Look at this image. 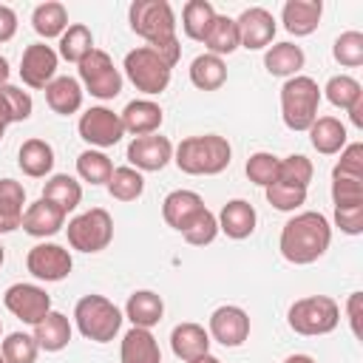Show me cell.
Instances as JSON below:
<instances>
[{
	"mask_svg": "<svg viewBox=\"0 0 363 363\" xmlns=\"http://www.w3.org/2000/svg\"><path fill=\"white\" fill-rule=\"evenodd\" d=\"M130 31L139 34L170 68L182 57V45L176 37V14L167 0H136L128 9Z\"/></svg>",
	"mask_w": 363,
	"mask_h": 363,
	"instance_id": "obj_1",
	"label": "cell"
},
{
	"mask_svg": "<svg viewBox=\"0 0 363 363\" xmlns=\"http://www.w3.org/2000/svg\"><path fill=\"white\" fill-rule=\"evenodd\" d=\"M329 244H332V224L318 210L295 213L281 227V238H278V250H281L284 261H289L295 267L315 264L329 250Z\"/></svg>",
	"mask_w": 363,
	"mask_h": 363,
	"instance_id": "obj_2",
	"label": "cell"
},
{
	"mask_svg": "<svg viewBox=\"0 0 363 363\" xmlns=\"http://www.w3.org/2000/svg\"><path fill=\"white\" fill-rule=\"evenodd\" d=\"M173 162L187 176H218L233 162V147L218 133L187 136L173 147Z\"/></svg>",
	"mask_w": 363,
	"mask_h": 363,
	"instance_id": "obj_3",
	"label": "cell"
},
{
	"mask_svg": "<svg viewBox=\"0 0 363 363\" xmlns=\"http://www.w3.org/2000/svg\"><path fill=\"white\" fill-rule=\"evenodd\" d=\"M122 320H125V315L119 312V306L96 292L82 295L74 306V323H77L79 335L94 343H111L119 335Z\"/></svg>",
	"mask_w": 363,
	"mask_h": 363,
	"instance_id": "obj_4",
	"label": "cell"
},
{
	"mask_svg": "<svg viewBox=\"0 0 363 363\" xmlns=\"http://www.w3.org/2000/svg\"><path fill=\"white\" fill-rule=\"evenodd\" d=\"M320 108V88L312 77L298 74L281 85V119L289 130H309L318 119Z\"/></svg>",
	"mask_w": 363,
	"mask_h": 363,
	"instance_id": "obj_5",
	"label": "cell"
},
{
	"mask_svg": "<svg viewBox=\"0 0 363 363\" xmlns=\"http://www.w3.org/2000/svg\"><path fill=\"white\" fill-rule=\"evenodd\" d=\"M286 323L295 335L320 337V335H329V332L337 329L340 306L329 295H306V298H298L286 309Z\"/></svg>",
	"mask_w": 363,
	"mask_h": 363,
	"instance_id": "obj_6",
	"label": "cell"
},
{
	"mask_svg": "<svg viewBox=\"0 0 363 363\" xmlns=\"http://www.w3.org/2000/svg\"><path fill=\"white\" fill-rule=\"evenodd\" d=\"M122 71L133 82V88L147 94V96H156V94L167 91L170 77H173V68L150 45H139V48L128 51L125 62H122Z\"/></svg>",
	"mask_w": 363,
	"mask_h": 363,
	"instance_id": "obj_7",
	"label": "cell"
},
{
	"mask_svg": "<svg viewBox=\"0 0 363 363\" xmlns=\"http://www.w3.org/2000/svg\"><path fill=\"white\" fill-rule=\"evenodd\" d=\"M71 250L79 252H102L113 241V218L105 207H91L74 216L65 227Z\"/></svg>",
	"mask_w": 363,
	"mask_h": 363,
	"instance_id": "obj_8",
	"label": "cell"
},
{
	"mask_svg": "<svg viewBox=\"0 0 363 363\" xmlns=\"http://www.w3.org/2000/svg\"><path fill=\"white\" fill-rule=\"evenodd\" d=\"M79 85L96 99H113L122 91V71L113 65L111 54L102 48H94L79 65Z\"/></svg>",
	"mask_w": 363,
	"mask_h": 363,
	"instance_id": "obj_9",
	"label": "cell"
},
{
	"mask_svg": "<svg viewBox=\"0 0 363 363\" xmlns=\"http://www.w3.org/2000/svg\"><path fill=\"white\" fill-rule=\"evenodd\" d=\"M77 130H79V136H82L94 150L113 147V145L122 142V136H125V128H122L119 113H113V111L105 108V105H94V108H88L85 113H79Z\"/></svg>",
	"mask_w": 363,
	"mask_h": 363,
	"instance_id": "obj_10",
	"label": "cell"
},
{
	"mask_svg": "<svg viewBox=\"0 0 363 363\" xmlns=\"http://www.w3.org/2000/svg\"><path fill=\"white\" fill-rule=\"evenodd\" d=\"M3 303H6V309L17 320H23L28 326H37L51 312V295L40 284H23V281L20 284H11L3 292Z\"/></svg>",
	"mask_w": 363,
	"mask_h": 363,
	"instance_id": "obj_11",
	"label": "cell"
},
{
	"mask_svg": "<svg viewBox=\"0 0 363 363\" xmlns=\"http://www.w3.org/2000/svg\"><path fill=\"white\" fill-rule=\"evenodd\" d=\"M26 269L37 278V281H45V284H57L62 278L71 275L74 269V258L65 247L54 244V241H40L28 250L26 255Z\"/></svg>",
	"mask_w": 363,
	"mask_h": 363,
	"instance_id": "obj_12",
	"label": "cell"
},
{
	"mask_svg": "<svg viewBox=\"0 0 363 363\" xmlns=\"http://www.w3.org/2000/svg\"><path fill=\"white\" fill-rule=\"evenodd\" d=\"M207 335H210V340H216L227 349H238L250 337V315L235 303L216 306L207 320Z\"/></svg>",
	"mask_w": 363,
	"mask_h": 363,
	"instance_id": "obj_13",
	"label": "cell"
},
{
	"mask_svg": "<svg viewBox=\"0 0 363 363\" xmlns=\"http://www.w3.org/2000/svg\"><path fill=\"white\" fill-rule=\"evenodd\" d=\"M125 156H128V164L136 167L139 173H156L173 162V142L162 133L133 136Z\"/></svg>",
	"mask_w": 363,
	"mask_h": 363,
	"instance_id": "obj_14",
	"label": "cell"
},
{
	"mask_svg": "<svg viewBox=\"0 0 363 363\" xmlns=\"http://www.w3.org/2000/svg\"><path fill=\"white\" fill-rule=\"evenodd\" d=\"M57 65H60V54L51 45L31 43V45H26V51L20 57V79L28 88L45 91V85L57 77Z\"/></svg>",
	"mask_w": 363,
	"mask_h": 363,
	"instance_id": "obj_15",
	"label": "cell"
},
{
	"mask_svg": "<svg viewBox=\"0 0 363 363\" xmlns=\"http://www.w3.org/2000/svg\"><path fill=\"white\" fill-rule=\"evenodd\" d=\"M235 26H238L241 48H247V51L269 48L272 40H275V31H278L272 11H267L264 6H250V9H244V11L235 17Z\"/></svg>",
	"mask_w": 363,
	"mask_h": 363,
	"instance_id": "obj_16",
	"label": "cell"
},
{
	"mask_svg": "<svg viewBox=\"0 0 363 363\" xmlns=\"http://www.w3.org/2000/svg\"><path fill=\"white\" fill-rule=\"evenodd\" d=\"M216 221H218V233H224L233 241H244L255 233L258 213L247 199H230L216 216Z\"/></svg>",
	"mask_w": 363,
	"mask_h": 363,
	"instance_id": "obj_17",
	"label": "cell"
},
{
	"mask_svg": "<svg viewBox=\"0 0 363 363\" xmlns=\"http://www.w3.org/2000/svg\"><path fill=\"white\" fill-rule=\"evenodd\" d=\"M201 210H204V199L196 190H173L162 201V218L176 233H184Z\"/></svg>",
	"mask_w": 363,
	"mask_h": 363,
	"instance_id": "obj_18",
	"label": "cell"
},
{
	"mask_svg": "<svg viewBox=\"0 0 363 363\" xmlns=\"http://www.w3.org/2000/svg\"><path fill=\"white\" fill-rule=\"evenodd\" d=\"M20 227H23L28 235H34V238H48V235H57V233L65 227V213H62L57 204H51L48 199L40 196L37 201H31V204L26 207Z\"/></svg>",
	"mask_w": 363,
	"mask_h": 363,
	"instance_id": "obj_19",
	"label": "cell"
},
{
	"mask_svg": "<svg viewBox=\"0 0 363 363\" xmlns=\"http://www.w3.org/2000/svg\"><path fill=\"white\" fill-rule=\"evenodd\" d=\"M125 133L130 136H147V133H159L162 122H164V111L159 102L153 99H133L125 105V111L119 113Z\"/></svg>",
	"mask_w": 363,
	"mask_h": 363,
	"instance_id": "obj_20",
	"label": "cell"
},
{
	"mask_svg": "<svg viewBox=\"0 0 363 363\" xmlns=\"http://www.w3.org/2000/svg\"><path fill=\"white\" fill-rule=\"evenodd\" d=\"M210 335H207V329L201 326V323H193V320H184V323H179V326H173V332H170V349H173V354L179 357V360H184V363H193V360H199L201 354H210Z\"/></svg>",
	"mask_w": 363,
	"mask_h": 363,
	"instance_id": "obj_21",
	"label": "cell"
},
{
	"mask_svg": "<svg viewBox=\"0 0 363 363\" xmlns=\"http://www.w3.org/2000/svg\"><path fill=\"white\" fill-rule=\"evenodd\" d=\"M119 360H122V363H162L159 340L153 337L150 329L130 326V329L122 335V343H119Z\"/></svg>",
	"mask_w": 363,
	"mask_h": 363,
	"instance_id": "obj_22",
	"label": "cell"
},
{
	"mask_svg": "<svg viewBox=\"0 0 363 363\" xmlns=\"http://www.w3.org/2000/svg\"><path fill=\"white\" fill-rule=\"evenodd\" d=\"M323 14V3L320 0H286L281 9V23L289 34L295 37H309Z\"/></svg>",
	"mask_w": 363,
	"mask_h": 363,
	"instance_id": "obj_23",
	"label": "cell"
},
{
	"mask_svg": "<svg viewBox=\"0 0 363 363\" xmlns=\"http://www.w3.org/2000/svg\"><path fill=\"white\" fill-rule=\"evenodd\" d=\"M82 85L77 77H54L45 85V102L54 113L60 116H71L82 108Z\"/></svg>",
	"mask_w": 363,
	"mask_h": 363,
	"instance_id": "obj_24",
	"label": "cell"
},
{
	"mask_svg": "<svg viewBox=\"0 0 363 363\" xmlns=\"http://www.w3.org/2000/svg\"><path fill=\"white\" fill-rule=\"evenodd\" d=\"M303 62H306V54L295 43H275V45H269L264 51V68L272 77H284V79L298 77Z\"/></svg>",
	"mask_w": 363,
	"mask_h": 363,
	"instance_id": "obj_25",
	"label": "cell"
},
{
	"mask_svg": "<svg viewBox=\"0 0 363 363\" xmlns=\"http://www.w3.org/2000/svg\"><path fill=\"white\" fill-rule=\"evenodd\" d=\"M162 315H164V301L153 289H136L125 303V318L142 329H153L162 320Z\"/></svg>",
	"mask_w": 363,
	"mask_h": 363,
	"instance_id": "obj_26",
	"label": "cell"
},
{
	"mask_svg": "<svg viewBox=\"0 0 363 363\" xmlns=\"http://www.w3.org/2000/svg\"><path fill=\"white\" fill-rule=\"evenodd\" d=\"M306 133H309L312 147L318 153H323V156H335V153H340L349 145L346 142V125L340 119H335V116H318L309 125Z\"/></svg>",
	"mask_w": 363,
	"mask_h": 363,
	"instance_id": "obj_27",
	"label": "cell"
},
{
	"mask_svg": "<svg viewBox=\"0 0 363 363\" xmlns=\"http://www.w3.org/2000/svg\"><path fill=\"white\" fill-rule=\"evenodd\" d=\"M17 164L31 179H45L54 170V147L45 139H26L17 153Z\"/></svg>",
	"mask_w": 363,
	"mask_h": 363,
	"instance_id": "obj_28",
	"label": "cell"
},
{
	"mask_svg": "<svg viewBox=\"0 0 363 363\" xmlns=\"http://www.w3.org/2000/svg\"><path fill=\"white\" fill-rule=\"evenodd\" d=\"M34 340L43 352H62L71 343V320L62 312H48L37 326H34Z\"/></svg>",
	"mask_w": 363,
	"mask_h": 363,
	"instance_id": "obj_29",
	"label": "cell"
},
{
	"mask_svg": "<svg viewBox=\"0 0 363 363\" xmlns=\"http://www.w3.org/2000/svg\"><path fill=\"white\" fill-rule=\"evenodd\" d=\"M43 199H48L51 204H57L68 216L82 201V184L74 176H68V173H54L43 184Z\"/></svg>",
	"mask_w": 363,
	"mask_h": 363,
	"instance_id": "obj_30",
	"label": "cell"
},
{
	"mask_svg": "<svg viewBox=\"0 0 363 363\" xmlns=\"http://www.w3.org/2000/svg\"><path fill=\"white\" fill-rule=\"evenodd\" d=\"M68 26H71V23H68V9H65L62 3H57V0H45V3H40V6L31 11V28H34L43 40H54V37L60 40Z\"/></svg>",
	"mask_w": 363,
	"mask_h": 363,
	"instance_id": "obj_31",
	"label": "cell"
},
{
	"mask_svg": "<svg viewBox=\"0 0 363 363\" xmlns=\"http://www.w3.org/2000/svg\"><path fill=\"white\" fill-rule=\"evenodd\" d=\"M26 187L14 179H0V227L3 233H11L20 227L26 213Z\"/></svg>",
	"mask_w": 363,
	"mask_h": 363,
	"instance_id": "obj_32",
	"label": "cell"
},
{
	"mask_svg": "<svg viewBox=\"0 0 363 363\" xmlns=\"http://www.w3.org/2000/svg\"><path fill=\"white\" fill-rule=\"evenodd\" d=\"M190 82L199 91H218L227 82V62L216 54H199L190 62Z\"/></svg>",
	"mask_w": 363,
	"mask_h": 363,
	"instance_id": "obj_33",
	"label": "cell"
},
{
	"mask_svg": "<svg viewBox=\"0 0 363 363\" xmlns=\"http://www.w3.org/2000/svg\"><path fill=\"white\" fill-rule=\"evenodd\" d=\"M204 45H207V54H216V57H227L233 54L235 48H241V40H238V26H235V17H227V14H216L207 37H204Z\"/></svg>",
	"mask_w": 363,
	"mask_h": 363,
	"instance_id": "obj_34",
	"label": "cell"
},
{
	"mask_svg": "<svg viewBox=\"0 0 363 363\" xmlns=\"http://www.w3.org/2000/svg\"><path fill=\"white\" fill-rule=\"evenodd\" d=\"M216 14H218V11L213 9L210 0H187L184 9H182V31H184L190 40L204 43V37H207V31H210Z\"/></svg>",
	"mask_w": 363,
	"mask_h": 363,
	"instance_id": "obj_35",
	"label": "cell"
},
{
	"mask_svg": "<svg viewBox=\"0 0 363 363\" xmlns=\"http://www.w3.org/2000/svg\"><path fill=\"white\" fill-rule=\"evenodd\" d=\"M91 51H94V34H91V28L85 23H71L62 31V37H60V51L57 54L62 60L79 65Z\"/></svg>",
	"mask_w": 363,
	"mask_h": 363,
	"instance_id": "obj_36",
	"label": "cell"
},
{
	"mask_svg": "<svg viewBox=\"0 0 363 363\" xmlns=\"http://www.w3.org/2000/svg\"><path fill=\"white\" fill-rule=\"evenodd\" d=\"M320 91H323L326 99H329L335 108H340V111H352L357 102H363V85H360L354 77H349V74H335V77H329V82H326Z\"/></svg>",
	"mask_w": 363,
	"mask_h": 363,
	"instance_id": "obj_37",
	"label": "cell"
},
{
	"mask_svg": "<svg viewBox=\"0 0 363 363\" xmlns=\"http://www.w3.org/2000/svg\"><path fill=\"white\" fill-rule=\"evenodd\" d=\"M105 187L116 201H136L145 193V176L136 167L122 164V167H113V173H111Z\"/></svg>",
	"mask_w": 363,
	"mask_h": 363,
	"instance_id": "obj_38",
	"label": "cell"
},
{
	"mask_svg": "<svg viewBox=\"0 0 363 363\" xmlns=\"http://www.w3.org/2000/svg\"><path fill=\"white\" fill-rule=\"evenodd\" d=\"M111 173H113V162H111L108 153L88 147V150H82L77 156V176L82 182H88V184H108Z\"/></svg>",
	"mask_w": 363,
	"mask_h": 363,
	"instance_id": "obj_39",
	"label": "cell"
},
{
	"mask_svg": "<svg viewBox=\"0 0 363 363\" xmlns=\"http://www.w3.org/2000/svg\"><path fill=\"white\" fill-rule=\"evenodd\" d=\"M278 167H281V159H278L275 153H269V150H255V153L247 159L244 173H247V179H250L252 184L269 187V184L278 182Z\"/></svg>",
	"mask_w": 363,
	"mask_h": 363,
	"instance_id": "obj_40",
	"label": "cell"
},
{
	"mask_svg": "<svg viewBox=\"0 0 363 363\" xmlns=\"http://www.w3.org/2000/svg\"><path fill=\"white\" fill-rule=\"evenodd\" d=\"M37 352H40V346H37L34 335H26V332H11L0 343V354L6 357V363H34Z\"/></svg>",
	"mask_w": 363,
	"mask_h": 363,
	"instance_id": "obj_41",
	"label": "cell"
},
{
	"mask_svg": "<svg viewBox=\"0 0 363 363\" xmlns=\"http://www.w3.org/2000/svg\"><path fill=\"white\" fill-rule=\"evenodd\" d=\"M332 57L335 62H340L343 68H357L363 65V34L360 31H343L335 45H332Z\"/></svg>",
	"mask_w": 363,
	"mask_h": 363,
	"instance_id": "obj_42",
	"label": "cell"
},
{
	"mask_svg": "<svg viewBox=\"0 0 363 363\" xmlns=\"http://www.w3.org/2000/svg\"><path fill=\"white\" fill-rule=\"evenodd\" d=\"M264 196L281 213H295L301 204H306V190L295 187V184H286V182H275V184L264 187Z\"/></svg>",
	"mask_w": 363,
	"mask_h": 363,
	"instance_id": "obj_43",
	"label": "cell"
},
{
	"mask_svg": "<svg viewBox=\"0 0 363 363\" xmlns=\"http://www.w3.org/2000/svg\"><path fill=\"white\" fill-rule=\"evenodd\" d=\"M315 176V167L312 162L303 156V153H292L286 159H281V167H278V182H286V184H295V187H309Z\"/></svg>",
	"mask_w": 363,
	"mask_h": 363,
	"instance_id": "obj_44",
	"label": "cell"
},
{
	"mask_svg": "<svg viewBox=\"0 0 363 363\" xmlns=\"http://www.w3.org/2000/svg\"><path fill=\"white\" fill-rule=\"evenodd\" d=\"M187 244L193 247H204V244H213L216 235H218V221H216V213H210L207 207L193 218V224L182 233Z\"/></svg>",
	"mask_w": 363,
	"mask_h": 363,
	"instance_id": "obj_45",
	"label": "cell"
},
{
	"mask_svg": "<svg viewBox=\"0 0 363 363\" xmlns=\"http://www.w3.org/2000/svg\"><path fill=\"white\" fill-rule=\"evenodd\" d=\"M0 99H3V105H6V111H9V116H11V122H26V119L31 116V111H34V102H31L28 91H23V88H17V85H11V82L0 85Z\"/></svg>",
	"mask_w": 363,
	"mask_h": 363,
	"instance_id": "obj_46",
	"label": "cell"
},
{
	"mask_svg": "<svg viewBox=\"0 0 363 363\" xmlns=\"http://www.w3.org/2000/svg\"><path fill=\"white\" fill-rule=\"evenodd\" d=\"M332 176H337V179H363V142H352L340 150V159L332 167Z\"/></svg>",
	"mask_w": 363,
	"mask_h": 363,
	"instance_id": "obj_47",
	"label": "cell"
},
{
	"mask_svg": "<svg viewBox=\"0 0 363 363\" xmlns=\"http://www.w3.org/2000/svg\"><path fill=\"white\" fill-rule=\"evenodd\" d=\"M332 204L335 207L363 204V179H337V176H332Z\"/></svg>",
	"mask_w": 363,
	"mask_h": 363,
	"instance_id": "obj_48",
	"label": "cell"
},
{
	"mask_svg": "<svg viewBox=\"0 0 363 363\" xmlns=\"http://www.w3.org/2000/svg\"><path fill=\"white\" fill-rule=\"evenodd\" d=\"M335 227L346 235H360L363 233V204L352 207H335Z\"/></svg>",
	"mask_w": 363,
	"mask_h": 363,
	"instance_id": "obj_49",
	"label": "cell"
},
{
	"mask_svg": "<svg viewBox=\"0 0 363 363\" xmlns=\"http://www.w3.org/2000/svg\"><path fill=\"white\" fill-rule=\"evenodd\" d=\"M17 34V14L11 6L0 3V43H9Z\"/></svg>",
	"mask_w": 363,
	"mask_h": 363,
	"instance_id": "obj_50",
	"label": "cell"
},
{
	"mask_svg": "<svg viewBox=\"0 0 363 363\" xmlns=\"http://www.w3.org/2000/svg\"><path fill=\"white\" fill-rule=\"evenodd\" d=\"M360 301H363L360 292H352L349 301H346V315H349V323H352L354 335H360Z\"/></svg>",
	"mask_w": 363,
	"mask_h": 363,
	"instance_id": "obj_51",
	"label": "cell"
},
{
	"mask_svg": "<svg viewBox=\"0 0 363 363\" xmlns=\"http://www.w3.org/2000/svg\"><path fill=\"white\" fill-rule=\"evenodd\" d=\"M11 125V116H9V111H6V105H3V99H0V139L6 136V128Z\"/></svg>",
	"mask_w": 363,
	"mask_h": 363,
	"instance_id": "obj_52",
	"label": "cell"
},
{
	"mask_svg": "<svg viewBox=\"0 0 363 363\" xmlns=\"http://www.w3.org/2000/svg\"><path fill=\"white\" fill-rule=\"evenodd\" d=\"M9 74H11V68H9V60L0 54V85H6V82H9Z\"/></svg>",
	"mask_w": 363,
	"mask_h": 363,
	"instance_id": "obj_53",
	"label": "cell"
},
{
	"mask_svg": "<svg viewBox=\"0 0 363 363\" xmlns=\"http://www.w3.org/2000/svg\"><path fill=\"white\" fill-rule=\"evenodd\" d=\"M281 363H315V357H309V354H289Z\"/></svg>",
	"mask_w": 363,
	"mask_h": 363,
	"instance_id": "obj_54",
	"label": "cell"
},
{
	"mask_svg": "<svg viewBox=\"0 0 363 363\" xmlns=\"http://www.w3.org/2000/svg\"><path fill=\"white\" fill-rule=\"evenodd\" d=\"M193 363H221V360H218L216 354H201V357H199V360H193Z\"/></svg>",
	"mask_w": 363,
	"mask_h": 363,
	"instance_id": "obj_55",
	"label": "cell"
},
{
	"mask_svg": "<svg viewBox=\"0 0 363 363\" xmlns=\"http://www.w3.org/2000/svg\"><path fill=\"white\" fill-rule=\"evenodd\" d=\"M3 261H6V250L0 247V267H3Z\"/></svg>",
	"mask_w": 363,
	"mask_h": 363,
	"instance_id": "obj_56",
	"label": "cell"
},
{
	"mask_svg": "<svg viewBox=\"0 0 363 363\" xmlns=\"http://www.w3.org/2000/svg\"><path fill=\"white\" fill-rule=\"evenodd\" d=\"M0 363H6V357H3V354H0Z\"/></svg>",
	"mask_w": 363,
	"mask_h": 363,
	"instance_id": "obj_57",
	"label": "cell"
},
{
	"mask_svg": "<svg viewBox=\"0 0 363 363\" xmlns=\"http://www.w3.org/2000/svg\"><path fill=\"white\" fill-rule=\"evenodd\" d=\"M0 335H3V323H0Z\"/></svg>",
	"mask_w": 363,
	"mask_h": 363,
	"instance_id": "obj_58",
	"label": "cell"
},
{
	"mask_svg": "<svg viewBox=\"0 0 363 363\" xmlns=\"http://www.w3.org/2000/svg\"><path fill=\"white\" fill-rule=\"evenodd\" d=\"M0 233H3V227H0Z\"/></svg>",
	"mask_w": 363,
	"mask_h": 363,
	"instance_id": "obj_59",
	"label": "cell"
}]
</instances>
